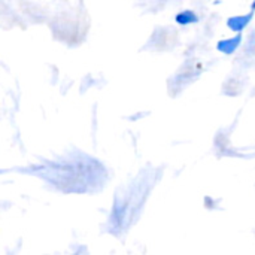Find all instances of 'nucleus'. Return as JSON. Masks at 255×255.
<instances>
[{"instance_id": "1", "label": "nucleus", "mask_w": 255, "mask_h": 255, "mask_svg": "<svg viewBox=\"0 0 255 255\" xmlns=\"http://www.w3.org/2000/svg\"><path fill=\"white\" fill-rule=\"evenodd\" d=\"M21 170L63 194H94L102 191L111 179L109 169L100 160L78 148L52 158H39L37 163Z\"/></svg>"}, {"instance_id": "2", "label": "nucleus", "mask_w": 255, "mask_h": 255, "mask_svg": "<svg viewBox=\"0 0 255 255\" xmlns=\"http://www.w3.org/2000/svg\"><path fill=\"white\" fill-rule=\"evenodd\" d=\"M160 178L161 169L146 167L130 179V182L117 188L108 221V230L111 235L120 238L139 221L149 194Z\"/></svg>"}, {"instance_id": "3", "label": "nucleus", "mask_w": 255, "mask_h": 255, "mask_svg": "<svg viewBox=\"0 0 255 255\" xmlns=\"http://www.w3.org/2000/svg\"><path fill=\"white\" fill-rule=\"evenodd\" d=\"M60 16V15H58ZM63 22L58 25L52 24V33L57 39L61 42H66L67 45H75V40L79 43L85 39V33L88 30V22L84 24V19H87V15L84 12L75 13V12H67L60 16Z\"/></svg>"}, {"instance_id": "4", "label": "nucleus", "mask_w": 255, "mask_h": 255, "mask_svg": "<svg viewBox=\"0 0 255 255\" xmlns=\"http://www.w3.org/2000/svg\"><path fill=\"white\" fill-rule=\"evenodd\" d=\"M255 9H251L248 13L245 15H235V16H230L227 19V27L235 31V33H242V30H245L248 27V24L253 21L254 18Z\"/></svg>"}, {"instance_id": "5", "label": "nucleus", "mask_w": 255, "mask_h": 255, "mask_svg": "<svg viewBox=\"0 0 255 255\" xmlns=\"http://www.w3.org/2000/svg\"><path fill=\"white\" fill-rule=\"evenodd\" d=\"M242 33H236L233 37H229V39H221L218 43H217V49L221 52V54H226V55H232L235 54L239 46L242 45Z\"/></svg>"}, {"instance_id": "6", "label": "nucleus", "mask_w": 255, "mask_h": 255, "mask_svg": "<svg viewBox=\"0 0 255 255\" xmlns=\"http://www.w3.org/2000/svg\"><path fill=\"white\" fill-rule=\"evenodd\" d=\"M175 21H176L179 25H190V24L197 22V21H199V16H197V13H196L194 10L187 9V10H182V12L176 13Z\"/></svg>"}, {"instance_id": "7", "label": "nucleus", "mask_w": 255, "mask_h": 255, "mask_svg": "<svg viewBox=\"0 0 255 255\" xmlns=\"http://www.w3.org/2000/svg\"><path fill=\"white\" fill-rule=\"evenodd\" d=\"M242 88H244V81H239V79H230L229 82L224 84V90L223 93L227 94V96H232V90H235V96L241 94L242 93Z\"/></svg>"}, {"instance_id": "8", "label": "nucleus", "mask_w": 255, "mask_h": 255, "mask_svg": "<svg viewBox=\"0 0 255 255\" xmlns=\"http://www.w3.org/2000/svg\"><path fill=\"white\" fill-rule=\"evenodd\" d=\"M244 54H245V57H253V58H255V30L250 34V39H248V42L245 45Z\"/></svg>"}]
</instances>
